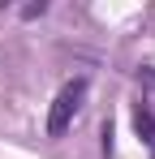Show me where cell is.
I'll return each mask as SVG.
<instances>
[{
    "mask_svg": "<svg viewBox=\"0 0 155 159\" xmlns=\"http://www.w3.org/2000/svg\"><path fill=\"white\" fill-rule=\"evenodd\" d=\"M134 129H138V138L147 142V151L155 155V112H151L147 99H138V103H134Z\"/></svg>",
    "mask_w": 155,
    "mask_h": 159,
    "instance_id": "cell-2",
    "label": "cell"
},
{
    "mask_svg": "<svg viewBox=\"0 0 155 159\" xmlns=\"http://www.w3.org/2000/svg\"><path fill=\"white\" fill-rule=\"evenodd\" d=\"M103 159H112V120H103Z\"/></svg>",
    "mask_w": 155,
    "mask_h": 159,
    "instance_id": "cell-4",
    "label": "cell"
},
{
    "mask_svg": "<svg viewBox=\"0 0 155 159\" xmlns=\"http://www.w3.org/2000/svg\"><path fill=\"white\" fill-rule=\"evenodd\" d=\"M43 13H48V0H39V4H26V9H22V17H26V22H30V17H43Z\"/></svg>",
    "mask_w": 155,
    "mask_h": 159,
    "instance_id": "cell-3",
    "label": "cell"
},
{
    "mask_svg": "<svg viewBox=\"0 0 155 159\" xmlns=\"http://www.w3.org/2000/svg\"><path fill=\"white\" fill-rule=\"evenodd\" d=\"M86 90H91V78H86V73H82V78H69L56 90V99H52V107H48V138H65V133H69L73 116L82 112V103H86Z\"/></svg>",
    "mask_w": 155,
    "mask_h": 159,
    "instance_id": "cell-1",
    "label": "cell"
}]
</instances>
